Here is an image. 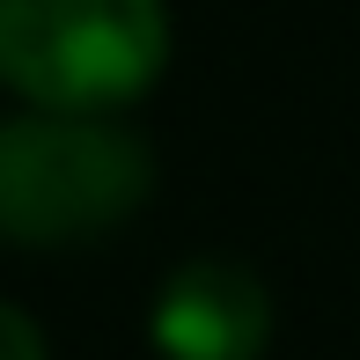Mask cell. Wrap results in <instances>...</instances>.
Here are the masks:
<instances>
[{"label": "cell", "instance_id": "277c9868", "mask_svg": "<svg viewBox=\"0 0 360 360\" xmlns=\"http://www.w3.org/2000/svg\"><path fill=\"white\" fill-rule=\"evenodd\" d=\"M0 360H44V331L15 302H0Z\"/></svg>", "mask_w": 360, "mask_h": 360}, {"label": "cell", "instance_id": "3957f363", "mask_svg": "<svg viewBox=\"0 0 360 360\" xmlns=\"http://www.w3.org/2000/svg\"><path fill=\"white\" fill-rule=\"evenodd\" d=\"M147 323L169 360H257L272 338V294L250 265L191 257L162 280Z\"/></svg>", "mask_w": 360, "mask_h": 360}, {"label": "cell", "instance_id": "6da1fadb", "mask_svg": "<svg viewBox=\"0 0 360 360\" xmlns=\"http://www.w3.org/2000/svg\"><path fill=\"white\" fill-rule=\"evenodd\" d=\"M169 67L162 0H0V89L52 118H103Z\"/></svg>", "mask_w": 360, "mask_h": 360}, {"label": "cell", "instance_id": "7a4b0ae2", "mask_svg": "<svg viewBox=\"0 0 360 360\" xmlns=\"http://www.w3.org/2000/svg\"><path fill=\"white\" fill-rule=\"evenodd\" d=\"M155 191V155L110 118H30L0 125V243H89L140 214Z\"/></svg>", "mask_w": 360, "mask_h": 360}]
</instances>
